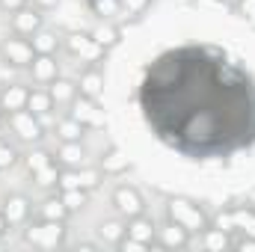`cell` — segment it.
<instances>
[{
    "instance_id": "cell-1",
    "label": "cell",
    "mask_w": 255,
    "mask_h": 252,
    "mask_svg": "<svg viewBox=\"0 0 255 252\" xmlns=\"http://www.w3.org/2000/svg\"><path fill=\"white\" fill-rule=\"evenodd\" d=\"M139 110L154 136L193 160L255 142V80L211 45L160 54L139 80Z\"/></svg>"
},
{
    "instance_id": "cell-2",
    "label": "cell",
    "mask_w": 255,
    "mask_h": 252,
    "mask_svg": "<svg viewBox=\"0 0 255 252\" xmlns=\"http://www.w3.org/2000/svg\"><path fill=\"white\" fill-rule=\"evenodd\" d=\"M166 217H169L172 223L184 226L190 235H202V232L211 226L208 214H205L196 202H190V199H181V196H175V199H169V202H166Z\"/></svg>"
},
{
    "instance_id": "cell-3",
    "label": "cell",
    "mask_w": 255,
    "mask_h": 252,
    "mask_svg": "<svg viewBox=\"0 0 255 252\" xmlns=\"http://www.w3.org/2000/svg\"><path fill=\"white\" fill-rule=\"evenodd\" d=\"M211 226H217V229H223V232H238V235H244V238H255V205H247V208H226V211H220L217 217H214V223Z\"/></svg>"
},
{
    "instance_id": "cell-4",
    "label": "cell",
    "mask_w": 255,
    "mask_h": 252,
    "mask_svg": "<svg viewBox=\"0 0 255 252\" xmlns=\"http://www.w3.org/2000/svg\"><path fill=\"white\" fill-rule=\"evenodd\" d=\"M65 238V226L60 220H39L30 229H24V241L36 250H57Z\"/></svg>"
},
{
    "instance_id": "cell-5",
    "label": "cell",
    "mask_w": 255,
    "mask_h": 252,
    "mask_svg": "<svg viewBox=\"0 0 255 252\" xmlns=\"http://www.w3.org/2000/svg\"><path fill=\"white\" fill-rule=\"evenodd\" d=\"M0 57H3V63L12 65V68H30V63L36 60V51H33V42L27 36L12 33V36H6L0 42Z\"/></svg>"
},
{
    "instance_id": "cell-6",
    "label": "cell",
    "mask_w": 255,
    "mask_h": 252,
    "mask_svg": "<svg viewBox=\"0 0 255 252\" xmlns=\"http://www.w3.org/2000/svg\"><path fill=\"white\" fill-rule=\"evenodd\" d=\"M24 163H27V169H30V175L36 178L39 187H57V181H60V163H57L54 154H48V151H33V154H27Z\"/></svg>"
},
{
    "instance_id": "cell-7",
    "label": "cell",
    "mask_w": 255,
    "mask_h": 252,
    "mask_svg": "<svg viewBox=\"0 0 255 252\" xmlns=\"http://www.w3.org/2000/svg\"><path fill=\"white\" fill-rule=\"evenodd\" d=\"M65 51L71 57H80L83 63H89V65H98L104 60V54H107V48H101L92 39V33H68L65 36Z\"/></svg>"
},
{
    "instance_id": "cell-8",
    "label": "cell",
    "mask_w": 255,
    "mask_h": 252,
    "mask_svg": "<svg viewBox=\"0 0 255 252\" xmlns=\"http://www.w3.org/2000/svg\"><path fill=\"white\" fill-rule=\"evenodd\" d=\"M6 122H9V127H12V133H15L18 139H24V142H39V139L45 136L39 116H36V113H30V110L6 113Z\"/></svg>"
},
{
    "instance_id": "cell-9",
    "label": "cell",
    "mask_w": 255,
    "mask_h": 252,
    "mask_svg": "<svg viewBox=\"0 0 255 252\" xmlns=\"http://www.w3.org/2000/svg\"><path fill=\"white\" fill-rule=\"evenodd\" d=\"M68 116H74L83 127H104L107 125V116H104L98 98H86V95H80V98L71 101V113Z\"/></svg>"
},
{
    "instance_id": "cell-10",
    "label": "cell",
    "mask_w": 255,
    "mask_h": 252,
    "mask_svg": "<svg viewBox=\"0 0 255 252\" xmlns=\"http://www.w3.org/2000/svg\"><path fill=\"white\" fill-rule=\"evenodd\" d=\"M101 184V169H60V181H57V187L60 190H71V187H77V190H95Z\"/></svg>"
},
{
    "instance_id": "cell-11",
    "label": "cell",
    "mask_w": 255,
    "mask_h": 252,
    "mask_svg": "<svg viewBox=\"0 0 255 252\" xmlns=\"http://www.w3.org/2000/svg\"><path fill=\"white\" fill-rule=\"evenodd\" d=\"M113 205H116V211L125 217V220H130V217H139L142 211H145V202H142V196H139V190L136 187H116V193H113Z\"/></svg>"
},
{
    "instance_id": "cell-12",
    "label": "cell",
    "mask_w": 255,
    "mask_h": 252,
    "mask_svg": "<svg viewBox=\"0 0 255 252\" xmlns=\"http://www.w3.org/2000/svg\"><path fill=\"white\" fill-rule=\"evenodd\" d=\"M12 30L18 33V36H33V33H39L42 30V9H30V6H24V9H18V12H12Z\"/></svg>"
},
{
    "instance_id": "cell-13",
    "label": "cell",
    "mask_w": 255,
    "mask_h": 252,
    "mask_svg": "<svg viewBox=\"0 0 255 252\" xmlns=\"http://www.w3.org/2000/svg\"><path fill=\"white\" fill-rule=\"evenodd\" d=\"M30 74H33L36 83L48 86L60 77V63L54 60V54H36V60L30 63Z\"/></svg>"
},
{
    "instance_id": "cell-14",
    "label": "cell",
    "mask_w": 255,
    "mask_h": 252,
    "mask_svg": "<svg viewBox=\"0 0 255 252\" xmlns=\"http://www.w3.org/2000/svg\"><path fill=\"white\" fill-rule=\"evenodd\" d=\"M0 214L6 217L9 229H15V226H24V223L30 220V202H27L24 196H9V199L3 202Z\"/></svg>"
},
{
    "instance_id": "cell-15",
    "label": "cell",
    "mask_w": 255,
    "mask_h": 252,
    "mask_svg": "<svg viewBox=\"0 0 255 252\" xmlns=\"http://www.w3.org/2000/svg\"><path fill=\"white\" fill-rule=\"evenodd\" d=\"M157 241H160L163 250H184L190 244V232L184 226H178V223L169 220L163 229H157Z\"/></svg>"
},
{
    "instance_id": "cell-16",
    "label": "cell",
    "mask_w": 255,
    "mask_h": 252,
    "mask_svg": "<svg viewBox=\"0 0 255 252\" xmlns=\"http://www.w3.org/2000/svg\"><path fill=\"white\" fill-rule=\"evenodd\" d=\"M27 98H30V89L21 86V83H12L0 92V110L3 113H15V110H27Z\"/></svg>"
},
{
    "instance_id": "cell-17",
    "label": "cell",
    "mask_w": 255,
    "mask_h": 252,
    "mask_svg": "<svg viewBox=\"0 0 255 252\" xmlns=\"http://www.w3.org/2000/svg\"><path fill=\"white\" fill-rule=\"evenodd\" d=\"M77 92L86 95V98H101V92H104V74H101L98 65H89V68L80 74V80H77Z\"/></svg>"
},
{
    "instance_id": "cell-18",
    "label": "cell",
    "mask_w": 255,
    "mask_h": 252,
    "mask_svg": "<svg viewBox=\"0 0 255 252\" xmlns=\"http://www.w3.org/2000/svg\"><path fill=\"white\" fill-rule=\"evenodd\" d=\"M130 169V160L125 157V151L122 148H116V145H110L104 154H101V172L104 175H122Z\"/></svg>"
},
{
    "instance_id": "cell-19",
    "label": "cell",
    "mask_w": 255,
    "mask_h": 252,
    "mask_svg": "<svg viewBox=\"0 0 255 252\" xmlns=\"http://www.w3.org/2000/svg\"><path fill=\"white\" fill-rule=\"evenodd\" d=\"M128 238L142 241V244L151 247V241L157 238V229H154V223H151L145 214H139V217H130V220H128Z\"/></svg>"
},
{
    "instance_id": "cell-20",
    "label": "cell",
    "mask_w": 255,
    "mask_h": 252,
    "mask_svg": "<svg viewBox=\"0 0 255 252\" xmlns=\"http://www.w3.org/2000/svg\"><path fill=\"white\" fill-rule=\"evenodd\" d=\"M54 157H57L60 169H77V166H83L86 151H83V145H80V142H63V145H60V151H57Z\"/></svg>"
},
{
    "instance_id": "cell-21",
    "label": "cell",
    "mask_w": 255,
    "mask_h": 252,
    "mask_svg": "<svg viewBox=\"0 0 255 252\" xmlns=\"http://www.w3.org/2000/svg\"><path fill=\"white\" fill-rule=\"evenodd\" d=\"M202 244H205L208 252H226L232 247V238H229V232H223V229H217V226H208V229L202 232Z\"/></svg>"
},
{
    "instance_id": "cell-22",
    "label": "cell",
    "mask_w": 255,
    "mask_h": 252,
    "mask_svg": "<svg viewBox=\"0 0 255 252\" xmlns=\"http://www.w3.org/2000/svg\"><path fill=\"white\" fill-rule=\"evenodd\" d=\"M48 92H51V98H54V104H71L80 92H77V83H71V80H63V77H57L54 83H48Z\"/></svg>"
},
{
    "instance_id": "cell-23",
    "label": "cell",
    "mask_w": 255,
    "mask_h": 252,
    "mask_svg": "<svg viewBox=\"0 0 255 252\" xmlns=\"http://www.w3.org/2000/svg\"><path fill=\"white\" fill-rule=\"evenodd\" d=\"M27 110L36 113V116H48L54 110V98L48 89H30V98H27Z\"/></svg>"
},
{
    "instance_id": "cell-24",
    "label": "cell",
    "mask_w": 255,
    "mask_h": 252,
    "mask_svg": "<svg viewBox=\"0 0 255 252\" xmlns=\"http://www.w3.org/2000/svg\"><path fill=\"white\" fill-rule=\"evenodd\" d=\"M83 130H86V127L80 125L74 116H65V119H60V122H57V136H60L63 142H80Z\"/></svg>"
},
{
    "instance_id": "cell-25",
    "label": "cell",
    "mask_w": 255,
    "mask_h": 252,
    "mask_svg": "<svg viewBox=\"0 0 255 252\" xmlns=\"http://www.w3.org/2000/svg\"><path fill=\"white\" fill-rule=\"evenodd\" d=\"M71 211L65 208V202L60 199V196H54V199H45L42 202V208H39V217L42 220H60V223H65V217H68Z\"/></svg>"
},
{
    "instance_id": "cell-26",
    "label": "cell",
    "mask_w": 255,
    "mask_h": 252,
    "mask_svg": "<svg viewBox=\"0 0 255 252\" xmlns=\"http://www.w3.org/2000/svg\"><path fill=\"white\" fill-rule=\"evenodd\" d=\"M30 42H33V51H36V54H54V51L60 48L57 33H48V30L33 33V36H30Z\"/></svg>"
},
{
    "instance_id": "cell-27",
    "label": "cell",
    "mask_w": 255,
    "mask_h": 252,
    "mask_svg": "<svg viewBox=\"0 0 255 252\" xmlns=\"http://www.w3.org/2000/svg\"><path fill=\"white\" fill-rule=\"evenodd\" d=\"M98 235H101V241H107V244H119L128 235V226L125 223H116V220H107V223H101Z\"/></svg>"
},
{
    "instance_id": "cell-28",
    "label": "cell",
    "mask_w": 255,
    "mask_h": 252,
    "mask_svg": "<svg viewBox=\"0 0 255 252\" xmlns=\"http://www.w3.org/2000/svg\"><path fill=\"white\" fill-rule=\"evenodd\" d=\"M92 39H95L101 48H113V45L119 42V27H113V24H101V27L92 33Z\"/></svg>"
},
{
    "instance_id": "cell-29",
    "label": "cell",
    "mask_w": 255,
    "mask_h": 252,
    "mask_svg": "<svg viewBox=\"0 0 255 252\" xmlns=\"http://www.w3.org/2000/svg\"><path fill=\"white\" fill-rule=\"evenodd\" d=\"M60 199L65 202V208H68V211H80V208L86 205V190H77V187L60 190Z\"/></svg>"
},
{
    "instance_id": "cell-30",
    "label": "cell",
    "mask_w": 255,
    "mask_h": 252,
    "mask_svg": "<svg viewBox=\"0 0 255 252\" xmlns=\"http://www.w3.org/2000/svg\"><path fill=\"white\" fill-rule=\"evenodd\" d=\"M18 163V151L6 142V139H0V169H9V166H15Z\"/></svg>"
},
{
    "instance_id": "cell-31",
    "label": "cell",
    "mask_w": 255,
    "mask_h": 252,
    "mask_svg": "<svg viewBox=\"0 0 255 252\" xmlns=\"http://www.w3.org/2000/svg\"><path fill=\"white\" fill-rule=\"evenodd\" d=\"M89 3L98 15H116L119 6H122V0H89Z\"/></svg>"
},
{
    "instance_id": "cell-32",
    "label": "cell",
    "mask_w": 255,
    "mask_h": 252,
    "mask_svg": "<svg viewBox=\"0 0 255 252\" xmlns=\"http://www.w3.org/2000/svg\"><path fill=\"white\" fill-rule=\"evenodd\" d=\"M116 247H119L122 252H145V250H148V244H142V241H133V238H128V235L119 241V244H116Z\"/></svg>"
},
{
    "instance_id": "cell-33",
    "label": "cell",
    "mask_w": 255,
    "mask_h": 252,
    "mask_svg": "<svg viewBox=\"0 0 255 252\" xmlns=\"http://www.w3.org/2000/svg\"><path fill=\"white\" fill-rule=\"evenodd\" d=\"M238 252H255V238H241L238 244H232Z\"/></svg>"
},
{
    "instance_id": "cell-34",
    "label": "cell",
    "mask_w": 255,
    "mask_h": 252,
    "mask_svg": "<svg viewBox=\"0 0 255 252\" xmlns=\"http://www.w3.org/2000/svg\"><path fill=\"white\" fill-rule=\"evenodd\" d=\"M125 6H128V12H130V15H139V12L148 6V0H125Z\"/></svg>"
},
{
    "instance_id": "cell-35",
    "label": "cell",
    "mask_w": 255,
    "mask_h": 252,
    "mask_svg": "<svg viewBox=\"0 0 255 252\" xmlns=\"http://www.w3.org/2000/svg\"><path fill=\"white\" fill-rule=\"evenodd\" d=\"M0 6H3L6 12H18V9L27 6V0H0Z\"/></svg>"
},
{
    "instance_id": "cell-36",
    "label": "cell",
    "mask_w": 255,
    "mask_h": 252,
    "mask_svg": "<svg viewBox=\"0 0 255 252\" xmlns=\"http://www.w3.org/2000/svg\"><path fill=\"white\" fill-rule=\"evenodd\" d=\"M241 12H244V18L255 15V0H241Z\"/></svg>"
},
{
    "instance_id": "cell-37",
    "label": "cell",
    "mask_w": 255,
    "mask_h": 252,
    "mask_svg": "<svg viewBox=\"0 0 255 252\" xmlns=\"http://www.w3.org/2000/svg\"><path fill=\"white\" fill-rule=\"evenodd\" d=\"M60 0H36V9H54Z\"/></svg>"
},
{
    "instance_id": "cell-38",
    "label": "cell",
    "mask_w": 255,
    "mask_h": 252,
    "mask_svg": "<svg viewBox=\"0 0 255 252\" xmlns=\"http://www.w3.org/2000/svg\"><path fill=\"white\" fill-rule=\"evenodd\" d=\"M6 229H9V223H6V217H3V214H0V235H3V232H6Z\"/></svg>"
},
{
    "instance_id": "cell-39",
    "label": "cell",
    "mask_w": 255,
    "mask_h": 252,
    "mask_svg": "<svg viewBox=\"0 0 255 252\" xmlns=\"http://www.w3.org/2000/svg\"><path fill=\"white\" fill-rule=\"evenodd\" d=\"M250 205H255V190L250 193Z\"/></svg>"
},
{
    "instance_id": "cell-40",
    "label": "cell",
    "mask_w": 255,
    "mask_h": 252,
    "mask_svg": "<svg viewBox=\"0 0 255 252\" xmlns=\"http://www.w3.org/2000/svg\"><path fill=\"white\" fill-rule=\"evenodd\" d=\"M247 21H250V24H253V27H255V15H250V18H247Z\"/></svg>"
},
{
    "instance_id": "cell-41",
    "label": "cell",
    "mask_w": 255,
    "mask_h": 252,
    "mask_svg": "<svg viewBox=\"0 0 255 252\" xmlns=\"http://www.w3.org/2000/svg\"><path fill=\"white\" fill-rule=\"evenodd\" d=\"M0 122H3V116H0Z\"/></svg>"
}]
</instances>
